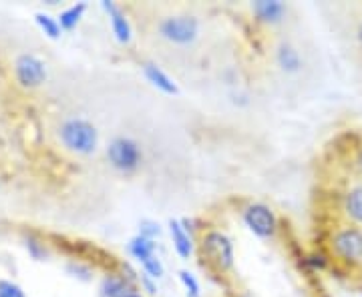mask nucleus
I'll use <instances>...</instances> for the list:
<instances>
[{
    "mask_svg": "<svg viewBox=\"0 0 362 297\" xmlns=\"http://www.w3.org/2000/svg\"><path fill=\"white\" fill-rule=\"evenodd\" d=\"M59 139L66 151L75 155H90L97 149V129L85 119H66L59 127Z\"/></svg>",
    "mask_w": 362,
    "mask_h": 297,
    "instance_id": "f257e3e1",
    "label": "nucleus"
},
{
    "mask_svg": "<svg viewBox=\"0 0 362 297\" xmlns=\"http://www.w3.org/2000/svg\"><path fill=\"white\" fill-rule=\"evenodd\" d=\"M13 73L16 85L25 91H35V89L42 87L47 80V66L39 56H35L30 52H23L14 59Z\"/></svg>",
    "mask_w": 362,
    "mask_h": 297,
    "instance_id": "f03ea898",
    "label": "nucleus"
},
{
    "mask_svg": "<svg viewBox=\"0 0 362 297\" xmlns=\"http://www.w3.org/2000/svg\"><path fill=\"white\" fill-rule=\"evenodd\" d=\"M202 249L207 263L216 267L218 272H228L233 265L232 241L220 231H209L202 239Z\"/></svg>",
    "mask_w": 362,
    "mask_h": 297,
    "instance_id": "7ed1b4c3",
    "label": "nucleus"
},
{
    "mask_svg": "<svg viewBox=\"0 0 362 297\" xmlns=\"http://www.w3.org/2000/svg\"><path fill=\"white\" fill-rule=\"evenodd\" d=\"M107 157L111 161V165L117 169V171H123V173H131L135 169L141 165V149L139 145L131 139H125V137H119L115 141L109 145L107 149Z\"/></svg>",
    "mask_w": 362,
    "mask_h": 297,
    "instance_id": "20e7f679",
    "label": "nucleus"
},
{
    "mask_svg": "<svg viewBox=\"0 0 362 297\" xmlns=\"http://www.w3.org/2000/svg\"><path fill=\"white\" fill-rule=\"evenodd\" d=\"M197 30H199V26H197V20L194 16H169L159 26L161 37L175 42V44L194 42L195 37H197Z\"/></svg>",
    "mask_w": 362,
    "mask_h": 297,
    "instance_id": "39448f33",
    "label": "nucleus"
},
{
    "mask_svg": "<svg viewBox=\"0 0 362 297\" xmlns=\"http://www.w3.org/2000/svg\"><path fill=\"white\" fill-rule=\"evenodd\" d=\"M244 219L247 227L258 237H272L276 233V217L266 205H259V203L250 205L244 213Z\"/></svg>",
    "mask_w": 362,
    "mask_h": 297,
    "instance_id": "423d86ee",
    "label": "nucleus"
},
{
    "mask_svg": "<svg viewBox=\"0 0 362 297\" xmlns=\"http://www.w3.org/2000/svg\"><path fill=\"white\" fill-rule=\"evenodd\" d=\"M332 247L344 261L362 259V233L358 229H342L334 235Z\"/></svg>",
    "mask_w": 362,
    "mask_h": 297,
    "instance_id": "0eeeda50",
    "label": "nucleus"
},
{
    "mask_svg": "<svg viewBox=\"0 0 362 297\" xmlns=\"http://www.w3.org/2000/svg\"><path fill=\"white\" fill-rule=\"evenodd\" d=\"M254 13L258 14L262 23H278L284 16L286 6L278 0H259L254 4Z\"/></svg>",
    "mask_w": 362,
    "mask_h": 297,
    "instance_id": "6e6552de",
    "label": "nucleus"
},
{
    "mask_svg": "<svg viewBox=\"0 0 362 297\" xmlns=\"http://www.w3.org/2000/svg\"><path fill=\"white\" fill-rule=\"evenodd\" d=\"M103 8L111 14V25H113V30H115L117 40H119V42H129L131 26L129 23H127V18H125V14L121 13L115 4H111V2H103Z\"/></svg>",
    "mask_w": 362,
    "mask_h": 297,
    "instance_id": "1a4fd4ad",
    "label": "nucleus"
},
{
    "mask_svg": "<svg viewBox=\"0 0 362 297\" xmlns=\"http://www.w3.org/2000/svg\"><path fill=\"white\" fill-rule=\"evenodd\" d=\"M344 209H346V215H349L350 219L362 225V185L352 187L349 193H346Z\"/></svg>",
    "mask_w": 362,
    "mask_h": 297,
    "instance_id": "9d476101",
    "label": "nucleus"
},
{
    "mask_svg": "<svg viewBox=\"0 0 362 297\" xmlns=\"http://www.w3.org/2000/svg\"><path fill=\"white\" fill-rule=\"evenodd\" d=\"M145 75L147 78L156 85L157 89H161L163 92H168V95H175L177 92V87L171 83V78L156 65H145Z\"/></svg>",
    "mask_w": 362,
    "mask_h": 297,
    "instance_id": "9b49d317",
    "label": "nucleus"
},
{
    "mask_svg": "<svg viewBox=\"0 0 362 297\" xmlns=\"http://www.w3.org/2000/svg\"><path fill=\"white\" fill-rule=\"evenodd\" d=\"M171 237H173V246H175L181 257H189L192 255V241H189V235L181 227L180 221H171Z\"/></svg>",
    "mask_w": 362,
    "mask_h": 297,
    "instance_id": "f8f14e48",
    "label": "nucleus"
},
{
    "mask_svg": "<svg viewBox=\"0 0 362 297\" xmlns=\"http://www.w3.org/2000/svg\"><path fill=\"white\" fill-rule=\"evenodd\" d=\"M103 297H127L129 296V285L121 277H107L101 285Z\"/></svg>",
    "mask_w": 362,
    "mask_h": 297,
    "instance_id": "ddd939ff",
    "label": "nucleus"
},
{
    "mask_svg": "<svg viewBox=\"0 0 362 297\" xmlns=\"http://www.w3.org/2000/svg\"><path fill=\"white\" fill-rule=\"evenodd\" d=\"M131 253H133V257L139 259V261H147L149 257H153V251H156V246H153V241L151 239H147V237H135L133 241H131Z\"/></svg>",
    "mask_w": 362,
    "mask_h": 297,
    "instance_id": "4468645a",
    "label": "nucleus"
},
{
    "mask_svg": "<svg viewBox=\"0 0 362 297\" xmlns=\"http://www.w3.org/2000/svg\"><path fill=\"white\" fill-rule=\"evenodd\" d=\"M278 63H280V66L284 68V71H288V73H294V71H298L300 68V54H298V51H294L292 47H282L280 51H278Z\"/></svg>",
    "mask_w": 362,
    "mask_h": 297,
    "instance_id": "2eb2a0df",
    "label": "nucleus"
},
{
    "mask_svg": "<svg viewBox=\"0 0 362 297\" xmlns=\"http://www.w3.org/2000/svg\"><path fill=\"white\" fill-rule=\"evenodd\" d=\"M85 8H87L85 4H75V6H71L69 11L61 13V16H59V25H61V28H65V30L75 28L78 20H81L83 13H85Z\"/></svg>",
    "mask_w": 362,
    "mask_h": 297,
    "instance_id": "dca6fc26",
    "label": "nucleus"
},
{
    "mask_svg": "<svg viewBox=\"0 0 362 297\" xmlns=\"http://www.w3.org/2000/svg\"><path fill=\"white\" fill-rule=\"evenodd\" d=\"M37 23L39 26L45 30V35H49L51 39H59V35H61V25L51 18L49 14H37Z\"/></svg>",
    "mask_w": 362,
    "mask_h": 297,
    "instance_id": "f3484780",
    "label": "nucleus"
},
{
    "mask_svg": "<svg viewBox=\"0 0 362 297\" xmlns=\"http://www.w3.org/2000/svg\"><path fill=\"white\" fill-rule=\"evenodd\" d=\"M181 284L185 285L187 289V296L189 297H199V284L195 281V277L189 272H180Z\"/></svg>",
    "mask_w": 362,
    "mask_h": 297,
    "instance_id": "a211bd4d",
    "label": "nucleus"
},
{
    "mask_svg": "<svg viewBox=\"0 0 362 297\" xmlns=\"http://www.w3.org/2000/svg\"><path fill=\"white\" fill-rule=\"evenodd\" d=\"M141 265L149 277H161V275H163V265H161V261H159L156 255H153V257H149L147 261H143Z\"/></svg>",
    "mask_w": 362,
    "mask_h": 297,
    "instance_id": "6ab92c4d",
    "label": "nucleus"
},
{
    "mask_svg": "<svg viewBox=\"0 0 362 297\" xmlns=\"http://www.w3.org/2000/svg\"><path fill=\"white\" fill-rule=\"evenodd\" d=\"M0 297H26L25 291L13 281H0Z\"/></svg>",
    "mask_w": 362,
    "mask_h": 297,
    "instance_id": "aec40b11",
    "label": "nucleus"
},
{
    "mask_svg": "<svg viewBox=\"0 0 362 297\" xmlns=\"http://www.w3.org/2000/svg\"><path fill=\"white\" fill-rule=\"evenodd\" d=\"M141 235L143 237H147V239H151L153 235H159V225L145 221V223L141 225Z\"/></svg>",
    "mask_w": 362,
    "mask_h": 297,
    "instance_id": "412c9836",
    "label": "nucleus"
},
{
    "mask_svg": "<svg viewBox=\"0 0 362 297\" xmlns=\"http://www.w3.org/2000/svg\"><path fill=\"white\" fill-rule=\"evenodd\" d=\"M356 165H358V169H361V171H362V153H361V155H358V159H356Z\"/></svg>",
    "mask_w": 362,
    "mask_h": 297,
    "instance_id": "4be33fe9",
    "label": "nucleus"
},
{
    "mask_svg": "<svg viewBox=\"0 0 362 297\" xmlns=\"http://www.w3.org/2000/svg\"><path fill=\"white\" fill-rule=\"evenodd\" d=\"M358 39H361V42H362V25H361V30H358Z\"/></svg>",
    "mask_w": 362,
    "mask_h": 297,
    "instance_id": "5701e85b",
    "label": "nucleus"
},
{
    "mask_svg": "<svg viewBox=\"0 0 362 297\" xmlns=\"http://www.w3.org/2000/svg\"><path fill=\"white\" fill-rule=\"evenodd\" d=\"M127 297H141V296H137V293H129V296Z\"/></svg>",
    "mask_w": 362,
    "mask_h": 297,
    "instance_id": "b1692460",
    "label": "nucleus"
}]
</instances>
